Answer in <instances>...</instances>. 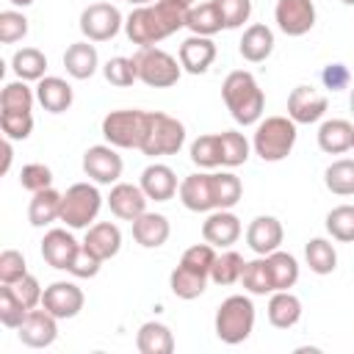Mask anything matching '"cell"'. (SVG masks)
Returning a JSON list of instances; mask_svg holds the SVG:
<instances>
[{"instance_id": "cell-4", "label": "cell", "mask_w": 354, "mask_h": 354, "mask_svg": "<svg viewBox=\"0 0 354 354\" xmlns=\"http://www.w3.org/2000/svg\"><path fill=\"white\" fill-rule=\"evenodd\" d=\"M293 144H296V122L290 116H266L263 122H257L252 149L266 163L285 160L290 155Z\"/></svg>"}, {"instance_id": "cell-25", "label": "cell", "mask_w": 354, "mask_h": 354, "mask_svg": "<svg viewBox=\"0 0 354 354\" xmlns=\"http://www.w3.org/2000/svg\"><path fill=\"white\" fill-rule=\"evenodd\" d=\"M100 66V55L97 47L86 39V41H75L66 47L64 53V69L75 77V80H88Z\"/></svg>"}, {"instance_id": "cell-23", "label": "cell", "mask_w": 354, "mask_h": 354, "mask_svg": "<svg viewBox=\"0 0 354 354\" xmlns=\"http://www.w3.org/2000/svg\"><path fill=\"white\" fill-rule=\"evenodd\" d=\"M169 235H171V227H169V218L163 213H141L133 221V238L144 249L163 246L169 241Z\"/></svg>"}, {"instance_id": "cell-60", "label": "cell", "mask_w": 354, "mask_h": 354, "mask_svg": "<svg viewBox=\"0 0 354 354\" xmlns=\"http://www.w3.org/2000/svg\"><path fill=\"white\" fill-rule=\"evenodd\" d=\"M185 3H191V0H185Z\"/></svg>"}, {"instance_id": "cell-30", "label": "cell", "mask_w": 354, "mask_h": 354, "mask_svg": "<svg viewBox=\"0 0 354 354\" xmlns=\"http://www.w3.org/2000/svg\"><path fill=\"white\" fill-rule=\"evenodd\" d=\"M61 199H64V194H58L53 185L44 191H36L30 205H28V221L33 227H44L50 221H58L61 218Z\"/></svg>"}, {"instance_id": "cell-56", "label": "cell", "mask_w": 354, "mask_h": 354, "mask_svg": "<svg viewBox=\"0 0 354 354\" xmlns=\"http://www.w3.org/2000/svg\"><path fill=\"white\" fill-rule=\"evenodd\" d=\"M130 6H149V3H155V0H127Z\"/></svg>"}, {"instance_id": "cell-61", "label": "cell", "mask_w": 354, "mask_h": 354, "mask_svg": "<svg viewBox=\"0 0 354 354\" xmlns=\"http://www.w3.org/2000/svg\"><path fill=\"white\" fill-rule=\"evenodd\" d=\"M351 149H354V147H351Z\"/></svg>"}, {"instance_id": "cell-40", "label": "cell", "mask_w": 354, "mask_h": 354, "mask_svg": "<svg viewBox=\"0 0 354 354\" xmlns=\"http://www.w3.org/2000/svg\"><path fill=\"white\" fill-rule=\"evenodd\" d=\"M243 266H246V260H243L238 252L227 249V252L216 254V263H213V268H210V279H213L216 285H235V282H241Z\"/></svg>"}, {"instance_id": "cell-59", "label": "cell", "mask_w": 354, "mask_h": 354, "mask_svg": "<svg viewBox=\"0 0 354 354\" xmlns=\"http://www.w3.org/2000/svg\"><path fill=\"white\" fill-rule=\"evenodd\" d=\"M340 3H346V6H354V0H340Z\"/></svg>"}, {"instance_id": "cell-20", "label": "cell", "mask_w": 354, "mask_h": 354, "mask_svg": "<svg viewBox=\"0 0 354 354\" xmlns=\"http://www.w3.org/2000/svg\"><path fill=\"white\" fill-rule=\"evenodd\" d=\"M83 246L97 257V260H111L119 254L122 249V230L111 221H97L86 230V238H83Z\"/></svg>"}, {"instance_id": "cell-36", "label": "cell", "mask_w": 354, "mask_h": 354, "mask_svg": "<svg viewBox=\"0 0 354 354\" xmlns=\"http://www.w3.org/2000/svg\"><path fill=\"white\" fill-rule=\"evenodd\" d=\"M218 147H221V166H227V169L243 166V163L249 160L252 144H249L246 136L238 133V130H224V133H218Z\"/></svg>"}, {"instance_id": "cell-11", "label": "cell", "mask_w": 354, "mask_h": 354, "mask_svg": "<svg viewBox=\"0 0 354 354\" xmlns=\"http://www.w3.org/2000/svg\"><path fill=\"white\" fill-rule=\"evenodd\" d=\"M17 337L28 348H47L58 337V318L53 313H47L44 307L41 310L33 307V310H28L25 321L17 326Z\"/></svg>"}, {"instance_id": "cell-32", "label": "cell", "mask_w": 354, "mask_h": 354, "mask_svg": "<svg viewBox=\"0 0 354 354\" xmlns=\"http://www.w3.org/2000/svg\"><path fill=\"white\" fill-rule=\"evenodd\" d=\"M304 260H307L310 271L321 274V277H326L337 268V252L326 238H310L304 246Z\"/></svg>"}, {"instance_id": "cell-45", "label": "cell", "mask_w": 354, "mask_h": 354, "mask_svg": "<svg viewBox=\"0 0 354 354\" xmlns=\"http://www.w3.org/2000/svg\"><path fill=\"white\" fill-rule=\"evenodd\" d=\"M28 315V307L25 301L14 293L11 285H3L0 288V324L8 326V329H17Z\"/></svg>"}, {"instance_id": "cell-48", "label": "cell", "mask_w": 354, "mask_h": 354, "mask_svg": "<svg viewBox=\"0 0 354 354\" xmlns=\"http://www.w3.org/2000/svg\"><path fill=\"white\" fill-rule=\"evenodd\" d=\"M25 36H28V17L22 11H14V8L0 11V41L14 44Z\"/></svg>"}, {"instance_id": "cell-49", "label": "cell", "mask_w": 354, "mask_h": 354, "mask_svg": "<svg viewBox=\"0 0 354 354\" xmlns=\"http://www.w3.org/2000/svg\"><path fill=\"white\" fill-rule=\"evenodd\" d=\"M213 3L221 14L224 28H230V30L241 28L252 17V0H213Z\"/></svg>"}, {"instance_id": "cell-16", "label": "cell", "mask_w": 354, "mask_h": 354, "mask_svg": "<svg viewBox=\"0 0 354 354\" xmlns=\"http://www.w3.org/2000/svg\"><path fill=\"white\" fill-rule=\"evenodd\" d=\"M147 202L149 196L144 194V188L133 183H116L108 194V207L122 221H136L141 213H147Z\"/></svg>"}, {"instance_id": "cell-53", "label": "cell", "mask_w": 354, "mask_h": 354, "mask_svg": "<svg viewBox=\"0 0 354 354\" xmlns=\"http://www.w3.org/2000/svg\"><path fill=\"white\" fill-rule=\"evenodd\" d=\"M100 266H102V260H97V257L80 243V252L75 254V260H72V266H69V274H72V277H80V279H88V277H97Z\"/></svg>"}, {"instance_id": "cell-52", "label": "cell", "mask_w": 354, "mask_h": 354, "mask_svg": "<svg viewBox=\"0 0 354 354\" xmlns=\"http://www.w3.org/2000/svg\"><path fill=\"white\" fill-rule=\"evenodd\" d=\"M11 288H14V293L25 301V307H28V310H33V307H39V304H41L44 290H41V285H39V279H36L33 274H25V277H22V279H17Z\"/></svg>"}, {"instance_id": "cell-31", "label": "cell", "mask_w": 354, "mask_h": 354, "mask_svg": "<svg viewBox=\"0 0 354 354\" xmlns=\"http://www.w3.org/2000/svg\"><path fill=\"white\" fill-rule=\"evenodd\" d=\"M11 69H14V75L19 80H25V83L36 80L39 83L44 77V69H47V55L41 50H36V47H22V50L14 53Z\"/></svg>"}, {"instance_id": "cell-51", "label": "cell", "mask_w": 354, "mask_h": 354, "mask_svg": "<svg viewBox=\"0 0 354 354\" xmlns=\"http://www.w3.org/2000/svg\"><path fill=\"white\" fill-rule=\"evenodd\" d=\"M19 185H22L25 191H30V194L50 188V185H53V171H50V166H44V163H25L22 171H19Z\"/></svg>"}, {"instance_id": "cell-41", "label": "cell", "mask_w": 354, "mask_h": 354, "mask_svg": "<svg viewBox=\"0 0 354 354\" xmlns=\"http://www.w3.org/2000/svg\"><path fill=\"white\" fill-rule=\"evenodd\" d=\"M326 232L340 243H354V205H337L326 213Z\"/></svg>"}, {"instance_id": "cell-55", "label": "cell", "mask_w": 354, "mask_h": 354, "mask_svg": "<svg viewBox=\"0 0 354 354\" xmlns=\"http://www.w3.org/2000/svg\"><path fill=\"white\" fill-rule=\"evenodd\" d=\"M11 160H14V149H11V138L3 141V166H0V174H6L11 169Z\"/></svg>"}, {"instance_id": "cell-12", "label": "cell", "mask_w": 354, "mask_h": 354, "mask_svg": "<svg viewBox=\"0 0 354 354\" xmlns=\"http://www.w3.org/2000/svg\"><path fill=\"white\" fill-rule=\"evenodd\" d=\"M83 290L75 285V282H66V279H58L53 285L44 288V296H41V307L47 313H53L58 321L64 318H75L80 310H83Z\"/></svg>"}, {"instance_id": "cell-10", "label": "cell", "mask_w": 354, "mask_h": 354, "mask_svg": "<svg viewBox=\"0 0 354 354\" xmlns=\"http://www.w3.org/2000/svg\"><path fill=\"white\" fill-rule=\"evenodd\" d=\"M122 169H124L122 155H119L116 147H111V144H97V147H88V149L83 152V171H86L94 183H100V185L116 183V180L122 177Z\"/></svg>"}, {"instance_id": "cell-19", "label": "cell", "mask_w": 354, "mask_h": 354, "mask_svg": "<svg viewBox=\"0 0 354 354\" xmlns=\"http://www.w3.org/2000/svg\"><path fill=\"white\" fill-rule=\"evenodd\" d=\"M282 235H285L282 232V224L274 216H257L246 227V243H249V249L254 254H271V252H277L279 243H282Z\"/></svg>"}, {"instance_id": "cell-39", "label": "cell", "mask_w": 354, "mask_h": 354, "mask_svg": "<svg viewBox=\"0 0 354 354\" xmlns=\"http://www.w3.org/2000/svg\"><path fill=\"white\" fill-rule=\"evenodd\" d=\"M213 191H216V210H232L243 196V185L232 171H216Z\"/></svg>"}, {"instance_id": "cell-15", "label": "cell", "mask_w": 354, "mask_h": 354, "mask_svg": "<svg viewBox=\"0 0 354 354\" xmlns=\"http://www.w3.org/2000/svg\"><path fill=\"white\" fill-rule=\"evenodd\" d=\"M180 202L194 213H210L216 210V191H213V174L196 171L188 174L180 183Z\"/></svg>"}, {"instance_id": "cell-54", "label": "cell", "mask_w": 354, "mask_h": 354, "mask_svg": "<svg viewBox=\"0 0 354 354\" xmlns=\"http://www.w3.org/2000/svg\"><path fill=\"white\" fill-rule=\"evenodd\" d=\"M321 80H324V86H326L329 91H340V88L348 86L351 75H348V69H346L343 64H326L324 72H321Z\"/></svg>"}, {"instance_id": "cell-35", "label": "cell", "mask_w": 354, "mask_h": 354, "mask_svg": "<svg viewBox=\"0 0 354 354\" xmlns=\"http://www.w3.org/2000/svg\"><path fill=\"white\" fill-rule=\"evenodd\" d=\"M207 279H210V277L196 274V271H191V268H185V266H177V268L171 271V277H169V285H171V293H174L177 299L191 301V299H199V296L205 293Z\"/></svg>"}, {"instance_id": "cell-2", "label": "cell", "mask_w": 354, "mask_h": 354, "mask_svg": "<svg viewBox=\"0 0 354 354\" xmlns=\"http://www.w3.org/2000/svg\"><path fill=\"white\" fill-rule=\"evenodd\" d=\"M221 97H224V105H227V111L232 113V119L238 124L246 127V124L260 122L263 108H266V94L257 86L252 72H246V69L230 72L221 83Z\"/></svg>"}, {"instance_id": "cell-22", "label": "cell", "mask_w": 354, "mask_h": 354, "mask_svg": "<svg viewBox=\"0 0 354 354\" xmlns=\"http://www.w3.org/2000/svg\"><path fill=\"white\" fill-rule=\"evenodd\" d=\"M138 185H141L144 194H147L149 199H155V202H169V199L180 191L177 174H174L166 163H149V166L141 171V183H138Z\"/></svg>"}, {"instance_id": "cell-34", "label": "cell", "mask_w": 354, "mask_h": 354, "mask_svg": "<svg viewBox=\"0 0 354 354\" xmlns=\"http://www.w3.org/2000/svg\"><path fill=\"white\" fill-rule=\"evenodd\" d=\"M241 282H243V288H246L252 296H266V293H274V279H271L268 257H266V254H260L257 260H249V263L243 266Z\"/></svg>"}, {"instance_id": "cell-29", "label": "cell", "mask_w": 354, "mask_h": 354, "mask_svg": "<svg viewBox=\"0 0 354 354\" xmlns=\"http://www.w3.org/2000/svg\"><path fill=\"white\" fill-rule=\"evenodd\" d=\"M136 348L141 354H171L174 351V335L166 324L147 321V324H141V329L136 335Z\"/></svg>"}, {"instance_id": "cell-33", "label": "cell", "mask_w": 354, "mask_h": 354, "mask_svg": "<svg viewBox=\"0 0 354 354\" xmlns=\"http://www.w3.org/2000/svg\"><path fill=\"white\" fill-rule=\"evenodd\" d=\"M185 28H188L191 33H196V36H213V33H218V30L224 28V22H221V14H218L216 3L207 0V3L191 6Z\"/></svg>"}, {"instance_id": "cell-38", "label": "cell", "mask_w": 354, "mask_h": 354, "mask_svg": "<svg viewBox=\"0 0 354 354\" xmlns=\"http://www.w3.org/2000/svg\"><path fill=\"white\" fill-rule=\"evenodd\" d=\"M324 185L337 196H351L354 194V160L340 158L329 163L324 171Z\"/></svg>"}, {"instance_id": "cell-7", "label": "cell", "mask_w": 354, "mask_h": 354, "mask_svg": "<svg viewBox=\"0 0 354 354\" xmlns=\"http://www.w3.org/2000/svg\"><path fill=\"white\" fill-rule=\"evenodd\" d=\"M102 207V196L91 183H75L61 199V218L69 230H88Z\"/></svg>"}, {"instance_id": "cell-1", "label": "cell", "mask_w": 354, "mask_h": 354, "mask_svg": "<svg viewBox=\"0 0 354 354\" xmlns=\"http://www.w3.org/2000/svg\"><path fill=\"white\" fill-rule=\"evenodd\" d=\"M191 3L185 0H155L149 6H136L124 19V33L138 47H155L188 22Z\"/></svg>"}, {"instance_id": "cell-9", "label": "cell", "mask_w": 354, "mask_h": 354, "mask_svg": "<svg viewBox=\"0 0 354 354\" xmlns=\"http://www.w3.org/2000/svg\"><path fill=\"white\" fill-rule=\"evenodd\" d=\"M122 14L111 3H91L80 14V33L88 41H108L122 30Z\"/></svg>"}, {"instance_id": "cell-21", "label": "cell", "mask_w": 354, "mask_h": 354, "mask_svg": "<svg viewBox=\"0 0 354 354\" xmlns=\"http://www.w3.org/2000/svg\"><path fill=\"white\" fill-rule=\"evenodd\" d=\"M216 61V44L210 36H188L180 44V64L188 75H202Z\"/></svg>"}, {"instance_id": "cell-14", "label": "cell", "mask_w": 354, "mask_h": 354, "mask_svg": "<svg viewBox=\"0 0 354 354\" xmlns=\"http://www.w3.org/2000/svg\"><path fill=\"white\" fill-rule=\"evenodd\" d=\"M326 97L313 86H296L288 97V116L296 124H313L326 113Z\"/></svg>"}, {"instance_id": "cell-8", "label": "cell", "mask_w": 354, "mask_h": 354, "mask_svg": "<svg viewBox=\"0 0 354 354\" xmlns=\"http://www.w3.org/2000/svg\"><path fill=\"white\" fill-rule=\"evenodd\" d=\"M185 144V127L180 119L152 111V122H149V133L147 141L141 147V152L147 158H160V155H174L180 152V147Z\"/></svg>"}, {"instance_id": "cell-43", "label": "cell", "mask_w": 354, "mask_h": 354, "mask_svg": "<svg viewBox=\"0 0 354 354\" xmlns=\"http://www.w3.org/2000/svg\"><path fill=\"white\" fill-rule=\"evenodd\" d=\"M0 130L11 141H25L33 133V113L30 111H0Z\"/></svg>"}, {"instance_id": "cell-42", "label": "cell", "mask_w": 354, "mask_h": 354, "mask_svg": "<svg viewBox=\"0 0 354 354\" xmlns=\"http://www.w3.org/2000/svg\"><path fill=\"white\" fill-rule=\"evenodd\" d=\"M36 100V91L25 80L6 83L0 91V111H30Z\"/></svg>"}, {"instance_id": "cell-17", "label": "cell", "mask_w": 354, "mask_h": 354, "mask_svg": "<svg viewBox=\"0 0 354 354\" xmlns=\"http://www.w3.org/2000/svg\"><path fill=\"white\" fill-rule=\"evenodd\" d=\"M77 252H80V243L75 241L72 232H66L61 227L44 232V238H41V257L47 266H53L58 271H69Z\"/></svg>"}, {"instance_id": "cell-13", "label": "cell", "mask_w": 354, "mask_h": 354, "mask_svg": "<svg viewBox=\"0 0 354 354\" xmlns=\"http://www.w3.org/2000/svg\"><path fill=\"white\" fill-rule=\"evenodd\" d=\"M274 17L285 36H304L315 25V6L313 0H277Z\"/></svg>"}, {"instance_id": "cell-47", "label": "cell", "mask_w": 354, "mask_h": 354, "mask_svg": "<svg viewBox=\"0 0 354 354\" xmlns=\"http://www.w3.org/2000/svg\"><path fill=\"white\" fill-rule=\"evenodd\" d=\"M213 263H216V246H210L207 241L188 246L183 252V257H180V266H185V268H191L196 274H205V277H210Z\"/></svg>"}, {"instance_id": "cell-27", "label": "cell", "mask_w": 354, "mask_h": 354, "mask_svg": "<svg viewBox=\"0 0 354 354\" xmlns=\"http://www.w3.org/2000/svg\"><path fill=\"white\" fill-rule=\"evenodd\" d=\"M238 50H241V55H243L246 61H252V64L266 61V58L271 55V50H274V30H271L268 25H263V22L249 25V28L243 30L241 41H238Z\"/></svg>"}, {"instance_id": "cell-37", "label": "cell", "mask_w": 354, "mask_h": 354, "mask_svg": "<svg viewBox=\"0 0 354 354\" xmlns=\"http://www.w3.org/2000/svg\"><path fill=\"white\" fill-rule=\"evenodd\" d=\"M268 257V268H271V279H274V290H290L299 279V263L293 254L288 252H271Z\"/></svg>"}, {"instance_id": "cell-26", "label": "cell", "mask_w": 354, "mask_h": 354, "mask_svg": "<svg viewBox=\"0 0 354 354\" xmlns=\"http://www.w3.org/2000/svg\"><path fill=\"white\" fill-rule=\"evenodd\" d=\"M36 100H39V105L44 108V111H50V113H64V111H69V105H72V100H75V94H72V86L64 80V77H41L39 83H36Z\"/></svg>"}, {"instance_id": "cell-24", "label": "cell", "mask_w": 354, "mask_h": 354, "mask_svg": "<svg viewBox=\"0 0 354 354\" xmlns=\"http://www.w3.org/2000/svg\"><path fill=\"white\" fill-rule=\"evenodd\" d=\"M318 147L326 155H343L354 147V124L348 119H326L318 127Z\"/></svg>"}, {"instance_id": "cell-46", "label": "cell", "mask_w": 354, "mask_h": 354, "mask_svg": "<svg viewBox=\"0 0 354 354\" xmlns=\"http://www.w3.org/2000/svg\"><path fill=\"white\" fill-rule=\"evenodd\" d=\"M102 75L111 86H119V88H127L138 80V69H136V61L133 58H124V55H116L111 58L105 66H102Z\"/></svg>"}, {"instance_id": "cell-3", "label": "cell", "mask_w": 354, "mask_h": 354, "mask_svg": "<svg viewBox=\"0 0 354 354\" xmlns=\"http://www.w3.org/2000/svg\"><path fill=\"white\" fill-rule=\"evenodd\" d=\"M149 122H152V111H141V108L111 111L102 119V136L116 149H141L149 133Z\"/></svg>"}, {"instance_id": "cell-50", "label": "cell", "mask_w": 354, "mask_h": 354, "mask_svg": "<svg viewBox=\"0 0 354 354\" xmlns=\"http://www.w3.org/2000/svg\"><path fill=\"white\" fill-rule=\"evenodd\" d=\"M28 274V263L25 254L17 249H3L0 252V282L3 285H14L17 279H22Z\"/></svg>"}, {"instance_id": "cell-44", "label": "cell", "mask_w": 354, "mask_h": 354, "mask_svg": "<svg viewBox=\"0 0 354 354\" xmlns=\"http://www.w3.org/2000/svg\"><path fill=\"white\" fill-rule=\"evenodd\" d=\"M191 160H194L199 169H216V166H221V147H218V133H210V136H199V138L191 144Z\"/></svg>"}, {"instance_id": "cell-28", "label": "cell", "mask_w": 354, "mask_h": 354, "mask_svg": "<svg viewBox=\"0 0 354 354\" xmlns=\"http://www.w3.org/2000/svg\"><path fill=\"white\" fill-rule=\"evenodd\" d=\"M301 318V301L290 290H274L268 299V321L277 329H290Z\"/></svg>"}, {"instance_id": "cell-5", "label": "cell", "mask_w": 354, "mask_h": 354, "mask_svg": "<svg viewBox=\"0 0 354 354\" xmlns=\"http://www.w3.org/2000/svg\"><path fill=\"white\" fill-rule=\"evenodd\" d=\"M254 329V304L249 296H227L216 310V337L227 346L243 343Z\"/></svg>"}, {"instance_id": "cell-6", "label": "cell", "mask_w": 354, "mask_h": 354, "mask_svg": "<svg viewBox=\"0 0 354 354\" xmlns=\"http://www.w3.org/2000/svg\"><path fill=\"white\" fill-rule=\"evenodd\" d=\"M133 61L138 69V80L149 88H169L180 80L183 72V64H177V58L160 47H138Z\"/></svg>"}, {"instance_id": "cell-58", "label": "cell", "mask_w": 354, "mask_h": 354, "mask_svg": "<svg viewBox=\"0 0 354 354\" xmlns=\"http://www.w3.org/2000/svg\"><path fill=\"white\" fill-rule=\"evenodd\" d=\"M348 102H351V113H354V88H351V100Z\"/></svg>"}, {"instance_id": "cell-18", "label": "cell", "mask_w": 354, "mask_h": 354, "mask_svg": "<svg viewBox=\"0 0 354 354\" xmlns=\"http://www.w3.org/2000/svg\"><path fill=\"white\" fill-rule=\"evenodd\" d=\"M202 238L210 246L230 249L241 238V218L232 210H210V216L202 224Z\"/></svg>"}, {"instance_id": "cell-57", "label": "cell", "mask_w": 354, "mask_h": 354, "mask_svg": "<svg viewBox=\"0 0 354 354\" xmlns=\"http://www.w3.org/2000/svg\"><path fill=\"white\" fill-rule=\"evenodd\" d=\"M8 3H11V6H22V8H25V6H30L33 0H8Z\"/></svg>"}]
</instances>
